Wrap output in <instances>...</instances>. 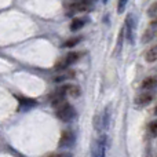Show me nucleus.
<instances>
[{
    "mask_svg": "<svg viewBox=\"0 0 157 157\" xmlns=\"http://www.w3.org/2000/svg\"><path fill=\"white\" fill-rule=\"evenodd\" d=\"M57 116H58V119L62 120V121H71V120H73L75 116H76V110L73 109L72 105L65 103V105L61 106L59 109H57Z\"/></svg>",
    "mask_w": 157,
    "mask_h": 157,
    "instance_id": "f257e3e1",
    "label": "nucleus"
},
{
    "mask_svg": "<svg viewBox=\"0 0 157 157\" xmlns=\"http://www.w3.org/2000/svg\"><path fill=\"white\" fill-rule=\"evenodd\" d=\"M66 87H62L58 91H55V94L51 97V106L55 109H59L61 106H63L66 103Z\"/></svg>",
    "mask_w": 157,
    "mask_h": 157,
    "instance_id": "f03ea898",
    "label": "nucleus"
},
{
    "mask_svg": "<svg viewBox=\"0 0 157 157\" xmlns=\"http://www.w3.org/2000/svg\"><path fill=\"white\" fill-rule=\"evenodd\" d=\"M75 142V135L72 131L66 130L61 134V141H59V146L61 147H71Z\"/></svg>",
    "mask_w": 157,
    "mask_h": 157,
    "instance_id": "7ed1b4c3",
    "label": "nucleus"
},
{
    "mask_svg": "<svg viewBox=\"0 0 157 157\" xmlns=\"http://www.w3.org/2000/svg\"><path fill=\"white\" fill-rule=\"evenodd\" d=\"M106 149H108V138H106V135H102L98 139L97 149H95V157H105Z\"/></svg>",
    "mask_w": 157,
    "mask_h": 157,
    "instance_id": "20e7f679",
    "label": "nucleus"
},
{
    "mask_svg": "<svg viewBox=\"0 0 157 157\" xmlns=\"http://www.w3.org/2000/svg\"><path fill=\"white\" fill-rule=\"evenodd\" d=\"M125 29H127V39L130 43H134V30H135V19L134 15H128L125 19Z\"/></svg>",
    "mask_w": 157,
    "mask_h": 157,
    "instance_id": "39448f33",
    "label": "nucleus"
},
{
    "mask_svg": "<svg viewBox=\"0 0 157 157\" xmlns=\"http://www.w3.org/2000/svg\"><path fill=\"white\" fill-rule=\"evenodd\" d=\"M153 98H155V95H153L152 92H142V94H139L138 97L135 98V103L139 106H146L152 102Z\"/></svg>",
    "mask_w": 157,
    "mask_h": 157,
    "instance_id": "423d86ee",
    "label": "nucleus"
},
{
    "mask_svg": "<svg viewBox=\"0 0 157 157\" xmlns=\"http://www.w3.org/2000/svg\"><path fill=\"white\" fill-rule=\"evenodd\" d=\"M92 2H94V0H76V2L72 4V8L76 11H86L92 6Z\"/></svg>",
    "mask_w": 157,
    "mask_h": 157,
    "instance_id": "0eeeda50",
    "label": "nucleus"
},
{
    "mask_svg": "<svg viewBox=\"0 0 157 157\" xmlns=\"http://www.w3.org/2000/svg\"><path fill=\"white\" fill-rule=\"evenodd\" d=\"M19 101V108L21 109H30L36 106V101L35 99H29V98H19L17 97Z\"/></svg>",
    "mask_w": 157,
    "mask_h": 157,
    "instance_id": "6e6552de",
    "label": "nucleus"
},
{
    "mask_svg": "<svg viewBox=\"0 0 157 157\" xmlns=\"http://www.w3.org/2000/svg\"><path fill=\"white\" fill-rule=\"evenodd\" d=\"M157 86V78L156 77H147L144 80V83H142V88L145 90H150V88H155Z\"/></svg>",
    "mask_w": 157,
    "mask_h": 157,
    "instance_id": "1a4fd4ad",
    "label": "nucleus"
},
{
    "mask_svg": "<svg viewBox=\"0 0 157 157\" xmlns=\"http://www.w3.org/2000/svg\"><path fill=\"white\" fill-rule=\"evenodd\" d=\"M65 87H66V92H68V94H71L72 97H75V98L80 97L81 90H80V87H78V86H65Z\"/></svg>",
    "mask_w": 157,
    "mask_h": 157,
    "instance_id": "9d476101",
    "label": "nucleus"
},
{
    "mask_svg": "<svg viewBox=\"0 0 157 157\" xmlns=\"http://www.w3.org/2000/svg\"><path fill=\"white\" fill-rule=\"evenodd\" d=\"M75 76V73L72 71H69V72H63L62 75H59V76H57L54 78L57 83H62V81H66V80H69V78H72Z\"/></svg>",
    "mask_w": 157,
    "mask_h": 157,
    "instance_id": "9b49d317",
    "label": "nucleus"
},
{
    "mask_svg": "<svg viewBox=\"0 0 157 157\" xmlns=\"http://www.w3.org/2000/svg\"><path fill=\"white\" fill-rule=\"evenodd\" d=\"M146 61L147 62H156L157 61V47H153L146 52Z\"/></svg>",
    "mask_w": 157,
    "mask_h": 157,
    "instance_id": "f8f14e48",
    "label": "nucleus"
},
{
    "mask_svg": "<svg viewBox=\"0 0 157 157\" xmlns=\"http://www.w3.org/2000/svg\"><path fill=\"white\" fill-rule=\"evenodd\" d=\"M84 26V21L81 18H75L73 21H72V24H71V29L73 30H78V29H81V28Z\"/></svg>",
    "mask_w": 157,
    "mask_h": 157,
    "instance_id": "ddd939ff",
    "label": "nucleus"
},
{
    "mask_svg": "<svg viewBox=\"0 0 157 157\" xmlns=\"http://www.w3.org/2000/svg\"><path fill=\"white\" fill-rule=\"evenodd\" d=\"M68 65H69V61L66 59V57H65L63 59H59V61H58L57 65H55V69H57V71H63V69L68 68Z\"/></svg>",
    "mask_w": 157,
    "mask_h": 157,
    "instance_id": "4468645a",
    "label": "nucleus"
},
{
    "mask_svg": "<svg viewBox=\"0 0 157 157\" xmlns=\"http://www.w3.org/2000/svg\"><path fill=\"white\" fill-rule=\"evenodd\" d=\"M109 120H110V108H106L105 109V113H103V123H102V125L105 128H108L109 127Z\"/></svg>",
    "mask_w": 157,
    "mask_h": 157,
    "instance_id": "2eb2a0df",
    "label": "nucleus"
},
{
    "mask_svg": "<svg viewBox=\"0 0 157 157\" xmlns=\"http://www.w3.org/2000/svg\"><path fill=\"white\" fill-rule=\"evenodd\" d=\"M127 3H128V0H117V13H119V14L124 13Z\"/></svg>",
    "mask_w": 157,
    "mask_h": 157,
    "instance_id": "dca6fc26",
    "label": "nucleus"
},
{
    "mask_svg": "<svg viewBox=\"0 0 157 157\" xmlns=\"http://www.w3.org/2000/svg\"><path fill=\"white\" fill-rule=\"evenodd\" d=\"M80 39H81V37L69 39V40H66V41H65V44H63V46H65V47H69V48H71V47H75L77 43H80Z\"/></svg>",
    "mask_w": 157,
    "mask_h": 157,
    "instance_id": "f3484780",
    "label": "nucleus"
},
{
    "mask_svg": "<svg viewBox=\"0 0 157 157\" xmlns=\"http://www.w3.org/2000/svg\"><path fill=\"white\" fill-rule=\"evenodd\" d=\"M153 36H155V32H153L152 29H147L146 32H145L144 37H142V41H144V43H147V41H149L150 39L153 37Z\"/></svg>",
    "mask_w": 157,
    "mask_h": 157,
    "instance_id": "a211bd4d",
    "label": "nucleus"
},
{
    "mask_svg": "<svg viewBox=\"0 0 157 157\" xmlns=\"http://www.w3.org/2000/svg\"><path fill=\"white\" fill-rule=\"evenodd\" d=\"M149 131L152 134V136H157V120H153L149 124Z\"/></svg>",
    "mask_w": 157,
    "mask_h": 157,
    "instance_id": "6ab92c4d",
    "label": "nucleus"
},
{
    "mask_svg": "<svg viewBox=\"0 0 157 157\" xmlns=\"http://www.w3.org/2000/svg\"><path fill=\"white\" fill-rule=\"evenodd\" d=\"M66 59L69 61V63L76 62V61L78 59V54H77V52H69V54L66 55Z\"/></svg>",
    "mask_w": 157,
    "mask_h": 157,
    "instance_id": "aec40b11",
    "label": "nucleus"
},
{
    "mask_svg": "<svg viewBox=\"0 0 157 157\" xmlns=\"http://www.w3.org/2000/svg\"><path fill=\"white\" fill-rule=\"evenodd\" d=\"M156 13H157V3H155V4H153L152 7L147 10V14H149V15H155Z\"/></svg>",
    "mask_w": 157,
    "mask_h": 157,
    "instance_id": "412c9836",
    "label": "nucleus"
},
{
    "mask_svg": "<svg viewBox=\"0 0 157 157\" xmlns=\"http://www.w3.org/2000/svg\"><path fill=\"white\" fill-rule=\"evenodd\" d=\"M50 157H72V153H68V152H63V153H57V155H52Z\"/></svg>",
    "mask_w": 157,
    "mask_h": 157,
    "instance_id": "4be33fe9",
    "label": "nucleus"
},
{
    "mask_svg": "<svg viewBox=\"0 0 157 157\" xmlns=\"http://www.w3.org/2000/svg\"><path fill=\"white\" fill-rule=\"evenodd\" d=\"M150 25H152V26H157V19H153V21L150 22Z\"/></svg>",
    "mask_w": 157,
    "mask_h": 157,
    "instance_id": "5701e85b",
    "label": "nucleus"
},
{
    "mask_svg": "<svg viewBox=\"0 0 157 157\" xmlns=\"http://www.w3.org/2000/svg\"><path fill=\"white\" fill-rule=\"evenodd\" d=\"M155 114L157 116V105H156V109H155Z\"/></svg>",
    "mask_w": 157,
    "mask_h": 157,
    "instance_id": "b1692460",
    "label": "nucleus"
}]
</instances>
